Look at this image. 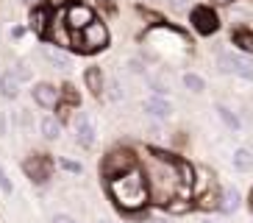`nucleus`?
<instances>
[{
  "mask_svg": "<svg viewBox=\"0 0 253 223\" xmlns=\"http://www.w3.org/2000/svg\"><path fill=\"white\" fill-rule=\"evenodd\" d=\"M106 195L114 204L120 215L126 218H142L150 207V193H148V181H145V173H142V165L131 173H123L117 178H109L103 181Z\"/></svg>",
  "mask_w": 253,
  "mask_h": 223,
  "instance_id": "1",
  "label": "nucleus"
},
{
  "mask_svg": "<svg viewBox=\"0 0 253 223\" xmlns=\"http://www.w3.org/2000/svg\"><path fill=\"white\" fill-rule=\"evenodd\" d=\"M139 167V156L131 145H114L109 148L103 156H100V165H97V170H100V178L109 181V178H117L123 173H131Z\"/></svg>",
  "mask_w": 253,
  "mask_h": 223,
  "instance_id": "2",
  "label": "nucleus"
},
{
  "mask_svg": "<svg viewBox=\"0 0 253 223\" xmlns=\"http://www.w3.org/2000/svg\"><path fill=\"white\" fill-rule=\"evenodd\" d=\"M109 42H112V34H109V25L103 20H95L84 31L73 34V51L78 53H100L109 48Z\"/></svg>",
  "mask_w": 253,
  "mask_h": 223,
  "instance_id": "3",
  "label": "nucleus"
},
{
  "mask_svg": "<svg viewBox=\"0 0 253 223\" xmlns=\"http://www.w3.org/2000/svg\"><path fill=\"white\" fill-rule=\"evenodd\" d=\"M214 64L223 75H234L242 81H253V61L251 56L239 51H217L214 53Z\"/></svg>",
  "mask_w": 253,
  "mask_h": 223,
  "instance_id": "4",
  "label": "nucleus"
},
{
  "mask_svg": "<svg viewBox=\"0 0 253 223\" xmlns=\"http://www.w3.org/2000/svg\"><path fill=\"white\" fill-rule=\"evenodd\" d=\"M53 170H56V159L50 154H42V151H34L23 159V173L28 176L31 184L45 187L53 178Z\"/></svg>",
  "mask_w": 253,
  "mask_h": 223,
  "instance_id": "5",
  "label": "nucleus"
},
{
  "mask_svg": "<svg viewBox=\"0 0 253 223\" xmlns=\"http://www.w3.org/2000/svg\"><path fill=\"white\" fill-rule=\"evenodd\" d=\"M189 25L198 37H214L217 31L223 28V20H220V14L211 3H195L192 11H189Z\"/></svg>",
  "mask_w": 253,
  "mask_h": 223,
  "instance_id": "6",
  "label": "nucleus"
},
{
  "mask_svg": "<svg viewBox=\"0 0 253 223\" xmlns=\"http://www.w3.org/2000/svg\"><path fill=\"white\" fill-rule=\"evenodd\" d=\"M61 14H64V22H67V28L73 31V34L84 31L89 22L97 20L95 8H92L89 3H84V0H70V3H64V6H61Z\"/></svg>",
  "mask_w": 253,
  "mask_h": 223,
  "instance_id": "7",
  "label": "nucleus"
},
{
  "mask_svg": "<svg viewBox=\"0 0 253 223\" xmlns=\"http://www.w3.org/2000/svg\"><path fill=\"white\" fill-rule=\"evenodd\" d=\"M73 131H75V142L81 145V148H95L97 142V126L95 120H92V114H86V112H75L73 114Z\"/></svg>",
  "mask_w": 253,
  "mask_h": 223,
  "instance_id": "8",
  "label": "nucleus"
},
{
  "mask_svg": "<svg viewBox=\"0 0 253 223\" xmlns=\"http://www.w3.org/2000/svg\"><path fill=\"white\" fill-rule=\"evenodd\" d=\"M31 98H34V104H37L39 109L56 112V106L61 104V87H56V84H50V81H37L34 89H31Z\"/></svg>",
  "mask_w": 253,
  "mask_h": 223,
  "instance_id": "9",
  "label": "nucleus"
},
{
  "mask_svg": "<svg viewBox=\"0 0 253 223\" xmlns=\"http://www.w3.org/2000/svg\"><path fill=\"white\" fill-rule=\"evenodd\" d=\"M142 112H145V117H150L153 123H167V120L175 114V106L170 104V98L150 95V98L142 101Z\"/></svg>",
  "mask_w": 253,
  "mask_h": 223,
  "instance_id": "10",
  "label": "nucleus"
},
{
  "mask_svg": "<svg viewBox=\"0 0 253 223\" xmlns=\"http://www.w3.org/2000/svg\"><path fill=\"white\" fill-rule=\"evenodd\" d=\"M50 20H53V8L47 6V3H39V6H34L31 8V25L28 28L37 34L39 39H45V34H47V25H50Z\"/></svg>",
  "mask_w": 253,
  "mask_h": 223,
  "instance_id": "11",
  "label": "nucleus"
},
{
  "mask_svg": "<svg viewBox=\"0 0 253 223\" xmlns=\"http://www.w3.org/2000/svg\"><path fill=\"white\" fill-rule=\"evenodd\" d=\"M214 112H217V117H220V123L225 126V131H231V134H242L245 123H242V117H239V112L234 109V106L223 104V101H217V104H214Z\"/></svg>",
  "mask_w": 253,
  "mask_h": 223,
  "instance_id": "12",
  "label": "nucleus"
},
{
  "mask_svg": "<svg viewBox=\"0 0 253 223\" xmlns=\"http://www.w3.org/2000/svg\"><path fill=\"white\" fill-rule=\"evenodd\" d=\"M242 204H245V198H242V193H239L237 187H223V190H220L217 212H220V215H237L239 209H242Z\"/></svg>",
  "mask_w": 253,
  "mask_h": 223,
  "instance_id": "13",
  "label": "nucleus"
},
{
  "mask_svg": "<svg viewBox=\"0 0 253 223\" xmlns=\"http://www.w3.org/2000/svg\"><path fill=\"white\" fill-rule=\"evenodd\" d=\"M84 87L89 89L92 98L100 101V98L106 95V73L97 64H89L86 70H84Z\"/></svg>",
  "mask_w": 253,
  "mask_h": 223,
  "instance_id": "14",
  "label": "nucleus"
},
{
  "mask_svg": "<svg viewBox=\"0 0 253 223\" xmlns=\"http://www.w3.org/2000/svg\"><path fill=\"white\" fill-rule=\"evenodd\" d=\"M231 45H234V51L245 53V56H253V28H248V25L231 28Z\"/></svg>",
  "mask_w": 253,
  "mask_h": 223,
  "instance_id": "15",
  "label": "nucleus"
},
{
  "mask_svg": "<svg viewBox=\"0 0 253 223\" xmlns=\"http://www.w3.org/2000/svg\"><path fill=\"white\" fill-rule=\"evenodd\" d=\"M42 56L50 61L56 70H70L73 67V53L64 51V48H56V45H45L42 48Z\"/></svg>",
  "mask_w": 253,
  "mask_h": 223,
  "instance_id": "16",
  "label": "nucleus"
},
{
  "mask_svg": "<svg viewBox=\"0 0 253 223\" xmlns=\"http://www.w3.org/2000/svg\"><path fill=\"white\" fill-rule=\"evenodd\" d=\"M61 128H64V123H61L56 114H45V117L39 120V134L45 137L47 142H56L61 137Z\"/></svg>",
  "mask_w": 253,
  "mask_h": 223,
  "instance_id": "17",
  "label": "nucleus"
},
{
  "mask_svg": "<svg viewBox=\"0 0 253 223\" xmlns=\"http://www.w3.org/2000/svg\"><path fill=\"white\" fill-rule=\"evenodd\" d=\"M231 167L237 173H251L253 170V151L245 148V145L234 148V154H231Z\"/></svg>",
  "mask_w": 253,
  "mask_h": 223,
  "instance_id": "18",
  "label": "nucleus"
},
{
  "mask_svg": "<svg viewBox=\"0 0 253 223\" xmlns=\"http://www.w3.org/2000/svg\"><path fill=\"white\" fill-rule=\"evenodd\" d=\"M164 212H167V215L170 218H181V215H189V212H195V201L192 198H181V195H175V198L172 201H167V204H164Z\"/></svg>",
  "mask_w": 253,
  "mask_h": 223,
  "instance_id": "19",
  "label": "nucleus"
},
{
  "mask_svg": "<svg viewBox=\"0 0 253 223\" xmlns=\"http://www.w3.org/2000/svg\"><path fill=\"white\" fill-rule=\"evenodd\" d=\"M20 89H23V84L17 81V75L11 73V70L0 73V95L6 98V101H14V98L20 95Z\"/></svg>",
  "mask_w": 253,
  "mask_h": 223,
  "instance_id": "20",
  "label": "nucleus"
},
{
  "mask_svg": "<svg viewBox=\"0 0 253 223\" xmlns=\"http://www.w3.org/2000/svg\"><path fill=\"white\" fill-rule=\"evenodd\" d=\"M181 84H184V89H189L192 95H203V92H206V78H203L201 73H195V70H186V73L181 75Z\"/></svg>",
  "mask_w": 253,
  "mask_h": 223,
  "instance_id": "21",
  "label": "nucleus"
},
{
  "mask_svg": "<svg viewBox=\"0 0 253 223\" xmlns=\"http://www.w3.org/2000/svg\"><path fill=\"white\" fill-rule=\"evenodd\" d=\"M145 84L150 87V95H159V98H170V87L156 78V75H145Z\"/></svg>",
  "mask_w": 253,
  "mask_h": 223,
  "instance_id": "22",
  "label": "nucleus"
},
{
  "mask_svg": "<svg viewBox=\"0 0 253 223\" xmlns=\"http://www.w3.org/2000/svg\"><path fill=\"white\" fill-rule=\"evenodd\" d=\"M61 104H67V106H73V109H78L81 106V95L75 92V87L73 84H61Z\"/></svg>",
  "mask_w": 253,
  "mask_h": 223,
  "instance_id": "23",
  "label": "nucleus"
},
{
  "mask_svg": "<svg viewBox=\"0 0 253 223\" xmlns=\"http://www.w3.org/2000/svg\"><path fill=\"white\" fill-rule=\"evenodd\" d=\"M164 6L170 8V11H175V14H189L195 6V0H162Z\"/></svg>",
  "mask_w": 253,
  "mask_h": 223,
  "instance_id": "24",
  "label": "nucleus"
},
{
  "mask_svg": "<svg viewBox=\"0 0 253 223\" xmlns=\"http://www.w3.org/2000/svg\"><path fill=\"white\" fill-rule=\"evenodd\" d=\"M56 165H59L61 170L73 173V176H81V173H84V165L75 162V159H70V156H59V159H56Z\"/></svg>",
  "mask_w": 253,
  "mask_h": 223,
  "instance_id": "25",
  "label": "nucleus"
},
{
  "mask_svg": "<svg viewBox=\"0 0 253 223\" xmlns=\"http://www.w3.org/2000/svg\"><path fill=\"white\" fill-rule=\"evenodd\" d=\"M11 73L17 75V81L20 84H28V81H34V70H31L25 61H17L14 67H11Z\"/></svg>",
  "mask_w": 253,
  "mask_h": 223,
  "instance_id": "26",
  "label": "nucleus"
},
{
  "mask_svg": "<svg viewBox=\"0 0 253 223\" xmlns=\"http://www.w3.org/2000/svg\"><path fill=\"white\" fill-rule=\"evenodd\" d=\"M106 89H109V92H106V95H109V101H114V104L126 98V92H123V84H120L117 78H112V81H106Z\"/></svg>",
  "mask_w": 253,
  "mask_h": 223,
  "instance_id": "27",
  "label": "nucleus"
},
{
  "mask_svg": "<svg viewBox=\"0 0 253 223\" xmlns=\"http://www.w3.org/2000/svg\"><path fill=\"white\" fill-rule=\"evenodd\" d=\"M128 70H131L134 75H142V78L148 75V64H145V59H139V56H134V59H128Z\"/></svg>",
  "mask_w": 253,
  "mask_h": 223,
  "instance_id": "28",
  "label": "nucleus"
},
{
  "mask_svg": "<svg viewBox=\"0 0 253 223\" xmlns=\"http://www.w3.org/2000/svg\"><path fill=\"white\" fill-rule=\"evenodd\" d=\"M0 193H3V195L14 193V184H11V178H8V173H6V167H3V165H0Z\"/></svg>",
  "mask_w": 253,
  "mask_h": 223,
  "instance_id": "29",
  "label": "nucleus"
},
{
  "mask_svg": "<svg viewBox=\"0 0 253 223\" xmlns=\"http://www.w3.org/2000/svg\"><path fill=\"white\" fill-rule=\"evenodd\" d=\"M50 223H78L73 215H67V212H56V215L50 218Z\"/></svg>",
  "mask_w": 253,
  "mask_h": 223,
  "instance_id": "30",
  "label": "nucleus"
},
{
  "mask_svg": "<svg viewBox=\"0 0 253 223\" xmlns=\"http://www.w3.org/2000/svg\"><path fill=\"white\" fill-rule=\"evenodd\" d=\"M25 31H28L25 25H14V28H11V37H14V39H20V37H25Z\"/></svg>",
  "mask_w": 253,
  "mask_h": 223,
  "instance_id": "31",
  "label": "nucleus"
},
{
  "mask_svg": "<svg viewBox=\"0 0 253 223\" xmlns=\"http://www.w3.org/2000/svg\"><path fill=\"white\" fill-rule=\"evenodd\" d=\"M239 0H211V6H234Z\"/></svg>",
  "mask_w": 253,
  "mask_h": 223,
  "instance_id": "32",
  "label": "nucleus"
},
{
  "mask_svg": "<svg viewBox=\"0 0 253 223\" xmlns=\"http://www.w3.org/2000/svg\"><path fill=\"white\" fill-rule=\"evenodd\" d=\"M6 123H8V117L6 114H0V137H6Z\"/></svg>",
  "mask_w": 253,
  "mask_h": 223,
  "instance_id": "33",
  "label": "nucleus"
},
{
  "mask_svg": "<svg viewBox=\"0 0 253 223\" xmlns=\"http://www.w3.org/2000/svg\"><path fill=\"white\" fill-rule=\"evenodd\" d=\"M245 207H248V212H251V218H253V193H248V198H245Z\"/></svg>",
  "mask_w": 253,
  "mask_h": 223,
  "instance_id": "34",
  "label": "nucleus"
},
{
  "mask_svg": "<svg viewBox=\"0 0 253 223\" xmlns=\"http://www.w3.org/2000/svg\"><path fill=\"white\" fill-rule=\"evenodd\" d=\"M20 3H25V6L34 8V6H39V3H45V0H20Z\"/></svg>",
  "mask_w": 253,
  "mask_h": 223,
  "instance_id": "35",
  "label": "nucleus"
},
{
  "mask_svg": "<svg viewBox=\"0 0 253 223\" xmlns=\"http://www.w3.org/2000/svg\"><path fill=\"white\" fill-rule=\"evenodd\" d=\"M97 223H112V221H97Z\"/></svg>",
  "mask_w": 253,
  "mask_h": 223,
  "instance_id": "36",
  "label": "nucleus"
},
{
  "mask_svg": "<svg viewBox=\"0 0 253 223\" xmlns=\"http://www.w3.org/2000/svg\"><path fill=\"white\" fill-rule=\"evenodd\" d=\"M203 223H214V221H203Z\"/></svg>",
  "mask_w": 253,
  "mask_h": 223,
  "instance_id": "37",
  "label": "nucleus"
}]
</instances>
